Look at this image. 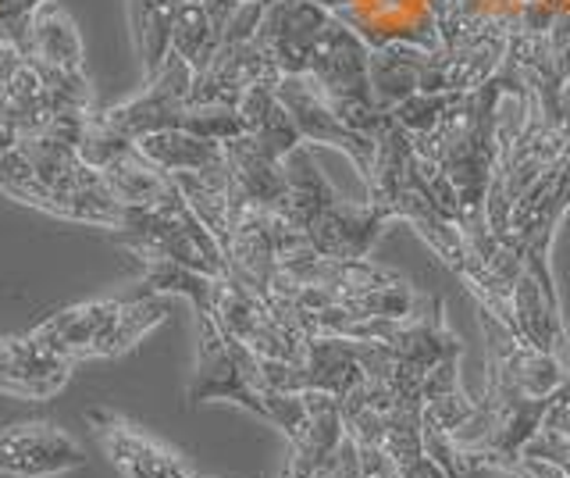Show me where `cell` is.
<instances>
[{
	"label": "cell",
	"instance_id": "17",
	"mask_svg": "<svg viewBox=\"0 0 570 478\" xmlns=\"http://www.w3.org/2000/svg\"><path fill=\"white\" fill-rule=\"evenodd\" d=\"M107 189L115 193V201L125 207H157L175 197H183V189L168 172H160L147 154L136 144L125 147L111 165L100 168Z\"/></svg>",
	"mask_w": 570,
	"mask_h": 478
},
{
	"label": "cell",
	"instance_id": "22",
	"mask_svg": "<svg viewBox=\"0 0 570 478\" xmlns=\"http://www.w3.org/2000/svg\"><path fill=\"white\" fill-rule=\"evenodd\" d=\"M18 136H22V129H14L8 118H0V154H8L11 147H18Z\"/></svg>",
	"mask_w": 570,
	"mask_h": 478
},
{
	"label": "cell",
	"instance_id": "6",
	"mask_svg": "<svg viewBox=\"0 0 570 478\" xmlns=\"http://www.w3.org/2000/svg\"><path fill=\"white\" fill-rule=\"evenodd\" d=\"M115 240L139 261H175L210 279H232V264L186 197L157 207H129Z\"/></svg>",
	"mask_w": 570,
	"mask_h": 478
},
{
	"label": "cell",
	"instance_id": "9",
	"mask_svg": "<svg viewBox=\"0 0 570 478\" xmlns=\"http://www.w3.org/2000/svg\"><path fill=\"white\" fill-rule=\"evenodd\" d=\"M193 82H196L193 65L171 50L165 65L157 68V76L142 79V90L136 97L104 111L107 126L118 129L125 139H142V136L165 133V129H183L186 115H189Z\"/></svg>",
	"mask_w": 570,
	"mask_h": 478
},
{
	"label": "cell",
	"instance_id": "10",
	"mask_svg": "<svg viewBox=\"0 0 570 478\" xmlns=\"http://www.w3.org/2000/svg\"><path fill=\"white\" fill-rule=\"evenodd\" d=\"M275 94L282 100V108L289 111L293 126L299 129L303 144H311V147L321 144V147H335V150L350 154L356 172L367 179L371 165H374V150H379V139L350 129L346 121L328 108L325 97L317 94V86L307 76H282Z\"/></svg>",
	"mask_w": 570,
	"mask_h": 478
},
{
	"label": "cell",
	"instance_id": "14",
	"mask_svg": "<svg viewBox=\"0 0 570 478\" xmlns=\"http://www.w3.org/2000/svg\"><path fill=\"white\" fill-rule=\"evenodd\" d=\"M121 311V296H100L86 304H71L32 329V335L68 361L100 358V343Z\"/></svg>",
	"mask_w": 570,
	"mask_h": 478
},
{
	"label": "cell",
	"instance_id": "12",
	"mask_svg": "<svg viewBox=\"0 0 570 478\" xmlns=\"http://www.w3.org/2000/svg\"><path fill=\"white\" fill-rule=\"evenodd\" d=\"M86 421L104 453L125 471V478H196L183 457L160 447L147 432H139L132 421L111 411H89Z\"/></svg>",
	"mask_w": 570,
	"mask_h": 478
},
{
	"label": "cell",
	"instance_id": "24",
	"mask_svg": "<svg viewBox=\"0 0 570 478\" xmlns=\"http://www.w3.org/2000/svg\"><path fill=\"white\" fill-rule=\"evenodd\" d=\"M200 478H204V475H200Z\"/></svg>",
	"mask_w": 570,
	"mask_h": 478
},
{
	"label": "cell",
	"instance_id": "19",
	"mask_svg": "<svg viewBox=\"0 0 570 478\" xmlns=\"http://www.w3.org/2000/svg\"><path fill=\"white\" fill-rule=\"evenodd\" d=\"M136 147L150 157V162L168 172V175H183V172H204L214 165H225V144L218 139H204L186 129H165V133H150L136 139Z\"/></svg>",
	"mask_w": 570,
	"mask_h": 478
},
{
	"label": "cell",
	"instance_id": "5",
	"mask_svg": "<svg viewBox=\"0 0 570 478\" xmlns=\"http://www.w3.org/2000/svg\"><path fill=\"white\" fill-rule=\"evenodd\" d=\"M503 61L531 90L521 129H570V0H524L521 29Z\"/></svg>",
	"mask_w": 570,
	"mask_h": 478
},
{
	"label": "cell",
	"instance_id": "18",
	"mask_svg": "<svg viewBox=\"0 0 570 478\" xmlns=\"http://www.w3.org/2000/svg\"><path fill=\"white\" fill-rule=\"evenodd\" d=\"M178 11H183V0H129V29L142 79L157 76V68L171 55Z\"/></svg>",
	"mask_w": 570,
	"mask_h": 478
},
{
	"label": "cell",
	"instance_id": "20",
	"mask_svg": "<svg viewBox=\"0 0 570 478\" xmlns=\"http://www.w3.org/2000/svg\"><path fill=\"white\" fill-rule=\"evenodd\" d=\"M222 43H225V37L218 32V26L210 22V14L200 0H183V11H178V22L171 32L175 55H183L193 65V72L200 76L210 68V61L218 58Z\"/></svg>",
	"mask_w": 570,
	"mask_h": 478
},
{
	"label": "cell",
	"instance_id": "7",
	"mask_svg": "<svg viewBox=\"0 0 570 478\" xmlns=\"http://www.w3.org/2000/svg\"><path fill=\"white\" fill-rule=\"evenodd\" d=\"M196 311V371L189 382V407H200L207 400H228L246 407L249 414L272 421V393L264 382V364L246 343L232 340L218 325L210 308Z\"/></svg>",
	"mask_w": 570,
	"mask_h": 478
},
{
	"label": "cell",
	"instance_id": "13",
	"mask_svg": "<svg viewBox=\"0 0 570 478\" xmlns=\"http://www.w3.org/2000/svg\"><path fill=\"white\" fill-rule=\"evenodd\" d=\"M71 364L76 361L53 353L32 332L0 340V389H8V393L50 400L71 379Z\"/></svg>",
	"mask_w": 570,
	"mask_h": 478
},
{
	"label": "cell",
	"instance_id": "4",
	"mask_svg": "<svg viewBox=\"0 0 570 478\" xmlns=\"http://www.w3.org/2000/svg\"><path fill=\"white\" fill-rule=\"evenodd\" d=\"M285 175H289V207L282 211L311 251L321 257H371V246L396 222L379 204H350L314 165V147L299 144L285 154Z\"/></svg>",
	"mask_w": 570,
	"mask_h": 478
},
{
	"label": "cell",
	"instance_id": "11",
	"mask_svg": "<svg viewBox=\"0 0 570 478\" xmlns=\"http://www.w3.org/2000/svg\"><path fill=\"white\" fill-rule=\"evenodd\" d=\"M82 465V447L53 421H18L0 432V475L47 478L76 471Z\"/></svg>",
	"mask_w": 570,
	"mask_h": 478
},
{
	"label": "cell",
	"instance_id": "1",
	"mask_svg": "<svg viewBox=\"0 0 570 478\" xmlns=\"http://www.w3.org/2000/svg\"><path fill=\"white\" fill-rule=\"evenodd\" d=\"M257 40L282 76H307L350 129L374 136L382 111L371 82V47L314 0H278L264 11Z\"/></svg>",
	"mask_w": 570,
	"mask_h": 478
},
{
	"label": "cell",
	"instance_id": "2",
	"mask_svg": "<svg viewBox=\"0 0 570 478\" xmlns=\"http://www.w3.org/2000/svg\"><path fill=\"white\" fill-rule=\"evenodd\" d=\"M528 100L531 90L524 86L521 72L510 68L507 61L499 65V72L474 86V90H456L450 108L432 129L414 139V150L424 165H432L445 175V183L456 189L460 207H463V233L474 228H489L485 222V201L492 186V168L499 157V118H503V100Z\"/></svg>",
	"mask_w": 570,
	"mask_h": 478
},
{
	"label": "cell",
	"instance_id": "21",
	"mask_svg": "<svg viewBox=\"0 0 570 478\" xmlns=\"http://www.w3.org/2000/svg\"><path fill=\"white\" fill-rule=\"evenodd\" d=\"M524 453L542 457V460H552V465L563 468V471L570 475V436H567V432H557V429H549V425H542V429L531 436V442L524 447Z\"/></svg>",
	"mask_w": 570,
	"mask_h": 478
},
{
	"label": "cell",
	"instance_id": "23",
	"mask_svg": "<svg viewBox=\"0 0 570 478\" xmlns=\"http://www.w3.org/2000/svg\"><path fill=\"white\" fill-rule=\"evenodd\" d=\"M43 4H50V0H26V8H29V11H36V8H43Z\"/></svg>",
	"mask_w": 570,
	"mask_h": 478
},
{
	"label": "cell",
	"instance_id": "8",
	"mask_svg": "<svg viewBox=\"0 0 570 478\" xmlns=\"http://www.w3.org/2000/svg\"><path fill=\"white\" fill-rule=\"evenodd\" d=\"M346 22L371 50L389 43H414L442 55V11L445 0H314Z\"/></svg>",
	"mask_w": 570,
	"mask_h": 478
},
{
	"label": "cell",
	"instance_id": "15",
	"mask_svg": "<svg viewBox=\"0 0 570 478\" xmlns=\"http://www.w3.org/2000/svg\"><path fill=\"white\" fill-rule=\"evenodd\" d=\"M228 168H232V186L243 204H257L267 211H285L289 207V175H285V157L272 154L261 139L254 136H236L225 144Z\"/></svg>",
	"mask_w": 570,
	"mask_h": 478
},
{
	"label": "cell",
	"instance_id": "16",
	"mask_svg": "<svg viewBox=\"0 0 570 478\" xmlns=\"http://www.w3.org/2000/svg\"><path fill=\"white\" fill-rule=\"evenodd\" d=\"M26 61L36 72H61V76H82L86 72V47L76 19L61 4H43L32 11L29 29V55Z\"/></svg>",
	"mask_w": 570,
	"mask_h": 478
},
{
	"label": "cell",
	"instance_id": "3",
	"mask_svg": "<svg viewBox=\"0 0 570 478\" xmlns=\"http://www.w3.org/2000/svg\"><path fill=\"white\" fill-rule=\"evenodd\" d=\"M567 211H570V157L560 168L542 175L513 204L507 228L495 236L517 269V286H513L517 332L560 361H570V340L563 325L560 290L549 269V246Z\"/></svg>",
	"mask_w": 570,
	"mask_h": 478
}]
</instances>
